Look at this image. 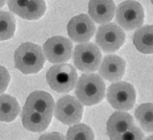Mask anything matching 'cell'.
Listing matches in <instances>:
<instances>
[{
  "mask_svg": "<svg viewBox=\"0 0 153 140\" xmlns=\"http://www.w3.org/2000/svg\"><path fill=\"white\" fill-rule=\"evenodd\" d=\"M51 118L43 113L24 107L21 112V122L23 127L32 133H42L45 130L50 124Z\"/></svg>",
  "mask_w": 153,
  "mask_h": 140,
  "instance_id": "5bb4252c",
  "label": "cell"
},
{
  "mask_svg": "<svg viewBox=\"0 0 153 140\" xmlns=\"http://www.w3.org/2000/svg\"><path fill=\"white\" fill-rule=\"evenodd\" d=\"M67 29L71 41L78 43L88 42L95 33L94 21L85 14L72 17L68 23Z\"/></svg>",
  "mask_w": 153,
  "mask_h": 140,
  "instance_id": "30bf717a",
  "label": "cell"
},
{
  "mask_svg": "<svg viewBox=\"0 0 153 140\" xmlns=\"http://www.w3.org/2000/svg\"><path fill=\"white\" fill-rule=\"evenodd\" d=\"M16 32V19L11 13L0 11V41L14 37Z\"/></svg>",
  "mask_w": 153,
  "mask_h": 140,
  "instance_id": "d6986e66",
  "label": "cell"
},
{
  "mask_svg": "<svg viewBox=\"0 0 153 140\" xmlns=\"http://www.w3.org/2000/svg\"><path fill=\"white\" fill-rule=\"evenodd\" d=\"M125 41V33L120 25L107 22L97 29L95 42L105 53H113L120 49Z\"/></svg>",
  "mask_w": 153,
  "mask_h": 140,
  "instance_id": "52a82bcc",
  "label": "cell"
},
{
  "mask_svg": "<svg viewBox=\"0 0 153 140\" xmlns=\"http://www.w3.org/2000/svg\"><path fill=\"white\" fill-rule=\"evenodd\" d=\"M134 126V118L126 111H116L107 121V134L111 138L117 136Z\"/></svg>",
  "mask_w": 153,
  "mask_h": 140,
  "instance_id": "9a60e30c",
  "label": "cell"
},
{
  "mask_svg": "<svg viewBox=\"0 0 153 140\" xmlns=\"http://www.w3.org/2000/svg\"><path fill=\"white\" fill-rule=\"evenodd\" d=\"M106 97L112 108L126 111L134 107L136 102V90L129 83L119 81L108 87Z\"/></svg>",
  "mask_w": 153,
  "mask_h": 140,
  "instance_id": "8992f818",
  "label": "cell"
},
{
  "mask_svg": "<svg viewBox=\"0 0 153 140\" xmlns=\"http://www.w3.org/2000/svg\"><path fill=\"white\" fill-rule=\"evenodd\" d=\"M54 115L65 125L78 124L82 119L83 104L73 96L65 95L55 104Z\"/></svg>",
  "mask_w": 153,
  "mask_h": 140,
  "instance_id": "ba28073f",
  "label": "cell"
},
{
  "mask_svg": "<svg viewBox=\"0 0 153 140\" xmlns=\"http://www.w3.org/2000/svg\"><path fill=\"white\" fill-rule=\"evenodd\" d=\"M45 62L42 48L32 42H24L15 51V67L23 74H36Z\"/></svg>",
  "mask_w": 153,
  "mask_h": 140,
  "instance_id": "7a4b0ae2",
  "label": "cell"
},
{
  "mask_svg": "<svg viewBox=\"0 0 153 140\" xmlns=\"http://www.w3.org/2000/svg\"><path fill=\"white\" fill-rule=\"evenodd\" d=\"M6 0H0V8H2L4 5H5Z\"/></svg>",
  "mask_w": 153,
  "mask_h": 140,
  "instance_id": "484cf974",
  "label": "cell"
},
{
  "mask_svg": "<svg viewBox=\"0 0 153 140\" xmlns=\"http://www.w3.org/2000/svg\"><path fill=\"white\" fill-rule=\"evenodd\" d=\"M102 55L99 47L91 42L76 45L73 52V63L75 67L83 72H94L99 68Z\"/></svg>",
  "mask_w": 153,
  "mask_h": 140,
  "instance_id": "5b68a950",
  "label": "cell"
},
{
  "mask_svg": "<svg viewBox=\"0 0 153 140\" xmlns=\"http://www.w3.org/2000/svg\"><path fill=\"white\" fill-rule=\"evenodd\" d=\"M135 118L143 130L153 133V104H142L135 111Z\"/></svg>",
  "mask_w": 153,
  "mask_h": 140,
  "instance_id": "ac0fdd59",
  "label": "cell"
},
{
  "mask_svg": "<svg viewBox=\"0 0 153 140\" xmlns=\"http://www.w3.org/2000/svg\"><path fill=\"white\" fill-rule=\"evenodd\" d=\"M54 99L46 91L37 90L30 94L24 105V108H31L33 111L41 112L47 116L52 117L54 113Z\"/></svg>",
  "mask_w": 153,
  "mask_h": 140,
  "instance_id": "4fadbf2b",
  "label": "cell"
},
{
  "mask_svg": "<svg viewBox=\"0 0 153 140\" xmlns=\"http://www.w3.org/2000/svg\"><path fill=\"white\" fill-rule=\"evenodd\" d=\"M126 68L125 60L117 55L104 57L99 65V76L109 82H119L124 75Z\"/></svg>",
  "mask_w": 153,
  "mask_h": 140,
  "instance_id": "8fae6325",
  "label": "cell"
},
{
  "mask_svg": "<svg viewBox=\"0 0 153 140\" xmlns=\"http://www.w3.org/2000/svg\"><path fill=\"white\" fill-rule=\"evenodd\" d=\"M11 76L8 70L0 65V94H2L7 89V87L10 84Z\"/></svg>",
  "mask_w": 153,
  "mask_h": 140,
  "instance_id": "cb8c5ba5",
  "label": "cell"
},
{
  "mask_svg": "<svg viewBox=\"0 0 153 140\" xmlns=\"http://www.w3.org/2000/svg\"><path fill=\"white\" fill-rule=\"evenodd\" d=\"M150 2L152 3V5H153V0H150Z\"/></svg>",
  "mask_w": 153,
  "mask_h": 140,
  "instance_id": "83f0119b",
  "label": "cell"
},
{
  "mask_svg": "<svg viewBox=\"0 0 153 140\" xmlns=\"http://www.w3.org/2000/svg\"><path fill=\"white\" fill-rule=\"evenodd\" d=\"M88 12L89 16L94 22L104 24L114 18L116 4L113 0H90Z\"/></svg>",
  "mask_w": 153,
  "mask_h": 140,
  "instance_id": "7c38bea8",
  "label": "cell"
},
{
  "mask_svg": "<svg viewBox=\"0 0 153 140\" xmlns=\"http://www.w3.org/2000/svg\"><path fill=\"white\" fill-rule=\"evenodd\" d=\"M145 140H153V134L149 135V136H147Z\"/></svg>",
  "mask_w": 153,
  "mask_h": 140,
  "instance_id": "4316f807",
  "label": "cell"
},
{
  "mask_svg": "<svg viewBox=\"0 0 153 140\" xmlns=\"http://www.w3.org/2000/svg\"><path fill=\"white\" fill-rule=\"evenodd\" d=\"M72 49V41L62 36H55L48 38L42 46L45 59L55 64L67 63L71 60Z\"/></svg>",
  "mask_w": 153,
  "mask_h": 140,
  "instance_id": "9c48e42d",
  "label": "cell"
},
{
  "mask_svg": "<svg viewBox=\"0 0 153 140\" xmlns=\"http://www.w3.org/2000/svg\"><path fill=\"white\" fill-rule=\"evenodd\" d=\"M46 82L56 92L68 93L76 85L78 75L75 67L68 63H58L46 72Z\"/></svg>",
  "mask_w": 153,
  "mask_h": 140,
  "instance_id": "3957f363",
  "label": "cell"
},
{
  "mask_svg": "<svg viewBox=\"0 0 153 140\" xmlns=\"http://www.w3.org/2000/svg\"><path fill=\"white\" fill-rule=\"evenodd\" d=\"M65 140H94V133L88 125L78 123L68 129Z\"/></svg>",
  "mask_w": 153,
  "mask_h": 140,
  "instance_id": "ffe728a7",
  "label": "cell"
},
{
  "mask_svg": "<svg viewBox=\"0 0 153 140\" xmlns=\"http://www.w3.org/2000/svg\"><path fill=\"white\" fill-rule=\"evenodd\" d=\"M39 140H65V138L62 133H60L58 132H54V133H48L41 135Z\"/></svg>",
  "mask_w": 153,
  "mask_h": 140,
  "instance_id": "d4e9b609",
  "label": "cell"
},
{
  "mask_svg": "<svg viewBox=\"0 0 153 140\" xmlns=\"http://www.w3.org/2000/svg\"><path fill=\"white\" fill-rule=\"evenodd\" d=\"M133 44L143 54H153V25L138 28L133 35Z\"/></svg>",
  "mask_w": 153,
  "mask_h": 140,
  "instance_id": "2e32d148",
  "label": "cell"
},
{
  "mask_svg": "<svg viewBox=\"0 0 153 140\" xmlns=\"http://www.w3.org/2000/svg\"><path fill=\"white\" fill-rule=\"evenodd\" d=\"M46 4L45 0H30L20 17L26 20H37L45 15Z\"/></svg>",
  "mask_w": 153,
  "mask_h": 140,
  "instance_id": "44dd1931",
  "label": "cell"
},
{
  "mask_svg": "<svg viewBox=\"0 0 153 140\" xmlns=\"http://www.w3.org/2000/svg\"><path fill=\"white\" fill-rule=\"evenodd\" d=\"M20 111L17 100L8 94H0V121L12 122L19 115Z\"/></svg>",
  "mask_w": 153,
  "mask_h": 140,
  "instance_id": "e0dca14e",
  "label": "cell"
},
{
  "mask_svg": "<svg viewBox=\"0 0 153 140\" xmlns=\"http://www.w3.org/2000/svg\"><path fill=\"white\" fill-rule=\"evenodd\" d=\"M143 137L145 135L142 129L137 126H132L122 133L111 138V140H143Z\"/></svg>",
  "mask_w": 153,
  "mask_h": 140,
  "instance_id": "7402d4cb",
  "label": "cell"
},
{
  "mask_svg": "<svg viewBox=\"0 0 153 140\" xmlns=\"http://www.w3.org/2000/svg\"><path fill=\"white\" fill-rule=\"evenodd\" d=\"M116 21L122 29L132 31L143 26L145 11L143 6L134 0L121 2L116 9Z\"/></svg>",
  "mask_w": 153,
  "mask_h": 140,
  "instance_id": "277c9868",
  "label": "cell"
},
{
  "mask_svg": "<svg viewBox=\"0 0 153 140\" xmlns=\"http://www.w3.org/2000/svg\"><path fill=\"white\" fill-rule=\"evenodd\" d=\"M105 83L94 73H85L78 79L75 85V95L85 106L97 105L104 99Z\"/></svg>",
  "mask_w": 153,
  "mask_h": 140,
  "instance_id": "6da1fadb",
  "label": "cell"
},
{
  "mask_svg": "<svg viewBox=\"0 0 153 140\" xmlns=\"http://www.w3.org/2000/svg\"><path fill=\"white\" fill-rule=\"evenodd\" d=\"M30 0H8V7L14 14L21 16Z\"/></svg>",
  "mask_w": 153,
  "mask_h": 140,
  "instance_id": "603a6c76",
  "label": "cell"
}]
</instances>
